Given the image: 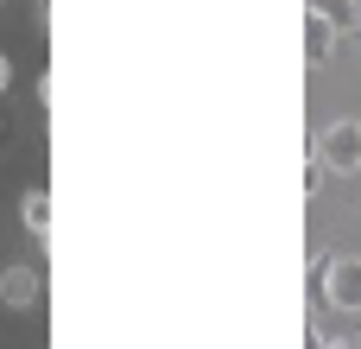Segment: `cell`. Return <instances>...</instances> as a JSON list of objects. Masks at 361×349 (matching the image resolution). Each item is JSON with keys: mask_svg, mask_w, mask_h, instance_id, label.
Wrapping results in <instances>:
<instances>
[{"mask_svg": "<svg viewBox=\"0 0 361 349\" xmlns=\"http://www.w3.org/2000/svg\"><path fill=\"white\" fill-rule=\"evenodd\" d=\"M317 286H324V305L336 312H361V261L355 254H336L317 267Z\"/></svg>", "mask_w": 361, "mask_h": 349, "instance_id": "6da1fadb", "label": "cell"}, {"mask_svg": "<svg viewBox=\"0 0 361 349\" xmlns=\"http://www.w3.org/2000/svg\"><path fill=\"white\" fill-rule=\"evenodd\" d=\"M311 146L324 153V165H330L336 178L361 172V121H336V127H324V134H317Z\"/></svg>", "mask_w": 361, "mask_h": 349, "instance_id": "7a4b0ae2", "label": "cell"}, {"mask_svg": "<svg viewBox=\"0 0 361 349\" xmlns=\"http://www.w3.org/2000/svg\"><path fill=\"white\" fill-rule=\"evenodd\" d=\"M0 305H6V312H32V305H44V273L25 267V261L6 267V273H0Z\"/></svg>", "mask_w": 361, "mask_h": 349, "instance_id": "3957f363", "label": "cell"}, {"mask_svg": "<svg viewBox=\"0 0 361 349\" xmlns=\"http://www.w3.org/2000/svg\"><path fill=\"white\" fill-rule=\"evenodd\" d=\"M330 51H336V25L305 6V64H330Z\"/></svg>", "mask_w": 361, "mask_h": 349, "instance_id": "277c9868", "label": "cell"}, {"mask_svg": "<svg viewBox=\"0 0 361 349\" xmlns=\"http://www.w3.org/2000/svg\"><path fill=\"white\" fill-rule=\"evenodd\" d=\"M19 223H25L32 235H51V191H44V184H32V191L19 197Z\"/></svg>", "mask_w": 361, "mask_h": 349, "instance_id": "5b68a950", "label": "cell"}, {"mask_svg": "<svg viewBox=\"0 0 361 349\" xmlns=\"http://www.w3.org/2000/svg\"><path fill=\"white\" fill-rule=\"evenodd\" d=\"M324 191H330V165H324V153H317V146H311V159H305V197H311V203H317V197H324Z\"/></svg>", "mask_w": 361, "mask_h": 349, "instance_id": "8992f818", "label": "cell"}, {"mask_svg": "<svg viewBox=\"0 0 361 349\" xmlns=\"http://www.w3.org/2000/svg\"><path fill=\"white\" fill-rule=\"evenodd\" d=\"M305 6H311V13H324L336 32H349V25H355V0H305Z\"/></svg>", "mask_w": 361, "mask_h": 349, "instance_id": "52a82bcc", "label": "cell"}, {"mask_svg": "<svg viewBox=\"0 0 361 349\" xmlns=\"http://www.w3.org/2000/svg\"><path fill=\"white\" fill-rule=\"evenodd\" d=\"M305 349H330V331L324 324H305Z\"/></svg>", "mask_w": 361, "mask_h": 349, "instance_id": "ba28073f", "label": "cell"}, {"mask_svg": "<svg viewBox=\"0 0 361 349\" xmlns=\"http://www.w3.org/2000/svg\"><path fill=\"white\" fill-rule=\"evenodd\" d=\"M6 89H13V57L0 51V95H6Z\"/></svg>", "mask_w": 361, "mask_h": 349, "instance_id": "9c48e42d", "label": "cell"}, {"mask_svg": "<svg viewBox=\"0 0 361 349\" xmlns=\"http://www.w3.org/2000/svg\"><path fill=\"white\" fill-rule=\"evenodd\" d=\"M0 6H6V0H0Z\"/></svg>", "mask_w": 361, "mask_h": 349, "instance_id": "30bf717a", "label": "cell"}]
</instances>
